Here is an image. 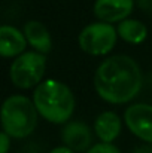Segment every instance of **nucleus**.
<instances>
[{"label":"nucleus","mask_w":152,"mask_h":153,"mask_svg":"<svg viewBox=\"0 0 152 153\" xmlns=\"http://www.w3.org/2000/svg\"><path fill=\"white\" fill-rule=\"evenodd\" d=\"M94 89L103 101L119 105L134 100L143 86L140 65L130 55L106 56L96 68Z\"/></svg>","instance_id":"obj_1"},{"label":"nucleus","mask_w":152,"mask_h":153,"mask_svg":"<svg viewBox=\"0 0 152 153\" xmlns=\"http://www.w3.org/2000/svg\"><path fill=\"white\" fill-rule=\"evenodd\" d=\"M31 98L39 116L54 125L67 123L75 113L76 100L73 91L61 80L45 79L33 89Z\"/></svg>","instance_id":"obj_2"},{"label":"nucleus","mask_w":152,"mask_h":153,"mask_svg":"<svg viewBox=\"0 0 152 153\" xmlns=\"http://www.w3.org/2000/svg\"><path fill=\"white\" fill-rule=\"evenodd\" d=\"M1 128L13 140H24L30 137L39 120V111L33 102L22 94L9 95L1 104Z\"/></svg>","instance_id":"obj_3"},{"label":"nucleus","mask_w":152,"mask_h":153,"mask_svg":"<svg viewBox=\"0 0 152 153\" xmlns=\"http://www.w3.org/2000/svg\"><path fill=\"white\" fill-rule=\"evenodd\" d=\"M48 58L37 51H25L12 59L9 79L18 89H34L45 79Z\"/></svg>","instance_id":"obj_4"},{"label":"nucleus","mask_w":152,"mask_h":153,"mask_svg":"<svg viewBox=\"0 0 152 153\" xmlns=\"http://www.w3.org/2000/svg\"><path fill=\"white\" fill-rule=\"evenodd\" d=\"M118 31L113 24L109 22H91L85 25L79 36L78 45L79 49L91 56H104L109 55L118 42Z\"/></svg>","instance_id":"obj_5"},{"label":"nucleus","mask_w":152,"mask_h":153,"mask_svg":"<svg viewBox=\"0 0 152 153\" xmlns=\"http://www.w3.org/2000/svg\"><path fill=\"white\" fill-rule=\"evenodd\" d=\"M122 119L125 126L134 137H137L143 143L152 144V104H130L125 108Z\"/></svg>","instance_id":"obj_6"},{"label":"nucleus","mask_w":152,"mask_h":153,"mask_svg":"<svg viewBox=\"0 0 152 153\" xmlns=\"http://www.w3.org/2000/svg\"><path fill=\"white\" fill-rule=\"evenodd\" d=\"M61 141L64 146L70 147L75 152H87L93 146L94 129H91L87 123L79 120H69L63 125L60 132Z\"/></svg>","instance_id":"obj_7"},{"label":"nucleus","mask_w":152,"mask_h":153,"mask_svg":"<svg viewBox=\"0 0 152 153\" xmlns=\"http://www.w3.org/2000/svg\"><path fill=\"white\" fill-rule=\"evenodd\" d=\"M134 10V0H96L93 13L103 22L118 24L130 18Z\"/></svg>","instance_id":"obj_8"},{"label":"nucleus","mask_w":152,"mask_h":153,"mask_svg":"<svg viewBox=\"0 0 152 153\" xmlns=\"http://www.w3.org/2000/svg\"><path fill=\"white\" fill-rule=\"evenodd\" d=\"M27 46L28 42L22 30L9 24H3L0 27V55L4 59L16 58L25 52Z\"/></svg>","instance_id":"obj_9"},{"label":"nucleus","mask_w":152,"mask_h":153,"mask_svg":"<svg viewBox=\"0 0 152 153\" xmlns=\"http://www.w3.org/2000/svg\"><path fill=\"white\" fill-rule=\"evenodd\" d=\"M96 137L103 143H113L122 131V119L116 111L106 110L96 117L93 125Z\"/></svg>","instance_id":"obj_10"},{"label":"nucleus","mask_w":152,"mask_h":153,"mask_svg":"<svg viewBox=\"0 0 152 153\" xmlns=\"http://www.w3.org/2000/svg\"><path fill=\"white\" fill-rule=\"evenodd\" d=\"M25 39L28 42V46L33 48V51H37L40 53L48 55L52 49V39L48 27L36 19H30L24 24L22 28Z\"/></svg>","instance_id":"obj_11"},{"label":"nucleus","mask_w":152,"mask_h":153,"mask_svg":"<svg viewBox=\"0 0 152 153\" xmlns=\"http://www.w3.org/2000/svg\"><path fill=\"white\" fill-rule=\"evenodd\" d=\"M116 31H118L119 39L130 45H140L148 37V27L142 21L133 19V18H127L118 22Z\"/></svg>","instance_id":"obj_12"},{"label":"nucleus","mask_w":152,"mask_h":153,"mask_svg":"<svg viewBox=\"0 0 152 153\" xmlns=\"http://www.w3.org/2000/svg\"><path fill=\"white\" fill-rule=\"evenodd\" d=\"M85 153H122L113 143H103L99 141L96 144H93Z\"/></svg>","instance_id":"obj_13"},{"label":"nucleus","mask_w":152,"mask_h":153,"mask_svg":"<svg viewBox=\"0 0 152 153\" xmlns=\"http://www.w3.org/2000/svg\"><path fill=\"white\" fill-rule=\"evenodd\" d=\"M10 146H12V137L7 132L1 131L0 132V153H9Z\"/></svg>","instance_id":"obj_14"},{"label":"nucleus","mask_w":152,"mask_h":153,"mask_svg":"<svg viewBox=\"0 0 152 153\" xmlns=\"http://www.w3.org/2000/svg\"><path fill=\"white\" fill-rule=\"evenodd\" d=\"M137 6L142 10H145L148 13H152V0H137Z\"/></svg>","instance_id":"obj_15"},{"label":"nucleus","mask_w":152,"mask_h":153,"mask_svg":"<svg viewBox=\"0 0 152 153\" xmlns=\"http://www.w3.org/2000/svg\"><path fill=\"white\" fill-rule=\"evenodd\" d=\"M133 153H152V144L151 143H145L142 146H137Z\"/></svg>","instance_id":"obj_16"},{"label":"nucleus","mask_w":152,"mask_h":153,"mask_svg":"<svg viewBox=\"0 0 152 153\" xmlns=\"http://www.w3.org/2000/svg\"><path fill=\"white\" fill-rule=\"evenodd\" d=\"M48 153H76L75 150H72L70 147H67V146H57V147H54L52 150H49Z\"/></svg>","instance_id":"obj_17"}]
</instances>
